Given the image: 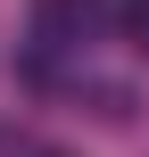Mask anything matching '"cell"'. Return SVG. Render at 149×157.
<instances>
[{
	"instance_id": "1",
	"label": "cell",
	"mask_w": 149,
	"mask_h": 157,
	"mask_svg": "<svg viewBox=\"0 0 149 157\" xmlns=\"http://www.w3.org/2000/svg\"><path fill=\"white\" fill-rule=\"evenodd\" d=\"M100 0H33V41L41 50H83L91 33H100Z\"/></svg>"
},
{
	"instance_id": "2",
	"label": "cell",
	"mask_w": 149,
	"mask_h": 157,
	"mask_svg": "<svg viewBox=\"0 0 149 157\" xmlns=\"http://www.w3.org/2000/svg\"><path fill=\"white\" fill-rule=\"evenodd\" d=\"M116 33H124V41L149 58V0H116Z\"/></svg>"
}]
</instances>
